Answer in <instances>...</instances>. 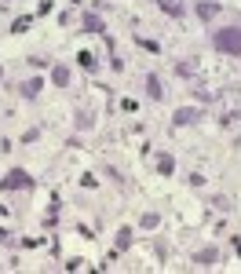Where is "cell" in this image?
Here are the masks:
<instances>
[{
  "instance_id": "1",
  "label": "cell",
  "mask_w": 241,
  "mask_h": 274,
  "mask_svg": "<svg viewBox=\"0 0 241 274\" xmlns=\"http://www.w3.org/2000/svg\"><path fill=\"white\" fill-rule=\"evenodd\" d=\"M212 48L223 55H241V30L238 26H223V30L212 33Z\"/></svg>"
},
{
  "instance_id": "2",
  "label": "cell",
  "mask_w": 241,
  "mask_h": 274,
  "mask_svg": "<svg viewBox=\"0 0 241 274\" xmlns=\"http://www.w3.org/2000/svg\"><path fill=\"white\" fill-rule=\"evenodd\" d=\"M0 186H4V190H30V186H37V183H33L30 172H22V168H11V172L0 179Z\"/></svg>"
},
{
  "instance_id": "3",
  "label": "cell",
  "mask_w": 241,
  "mask_h": 274,
  "mask_svg": "<svg viewBox=\"0 0 241 274\" xmlns=\"http://www.w3.org/2000/svg\"><path fill=\"white\" fill-rule=\"evenodd\" d=\"M216 260H219L216 249H205V252H198V256H194V263H198V267H216Z\"/></svg>"
},
{
  "instance_id": "4",
  "label": "cell",
  "mask_w": 241,
  "mask_h": 274,
  "mask_svg": "<svg viewBox=\"0 0 241 274\" xmlns=\"http://www.w3.org/2000/svg\"><path fill=\"white\" fill-rule=\"evenodd\" d=\"M161 4V11H168L172 18H183V0H157Z\"/></svg>"
},
{
  "instance_id": "5",
  "label": "cell",
  "mask_w": 241,
  "mask_h": 274,
  "mask_svg": "<svg viewBox=\"0 0 241 274\" xmlns=\"http://www.w3.org/2000/svg\"><path fill=\"white\" fill-rule=\"evenodd\" d=\"M198 117H201L198 110H175V117H172V121H175V125H194Z\"/></svg>"
},
{
  "instance_id": "6",
  "label": "cell",
  "mask_w": 241,
  "mask_h": 274,
  "mask_svg": "<svg viewBox=\"0 0 241 274\" xmlns=\"http://www.w3.org/2000/svg\"><path fill=\"white\" fill-rule=\"evenodd\" d=\"M51 81L59 84V88H66V84H70V70H66V66H55V70H51Z\"/></svg>"
},
{
  "instance_id": "7",
  "label": "cell",
  "mask_w": 241,
  "mask_h": 274,
  "mask_svg": "<svg viewBox=\"0 0 241 274\" xmlns=\"http://www.w3.org/2000/svg\"><path fill=\"white\" fill-rule=\"evenodd\" d=\"M157 172H161V176H172V172H175V161H172L168 154H161V157H157Z\"/></svg>"
},
{
  "instance_id": "8",
  "label": "cell",
  "mask_w": 241,
  "mask_h": 274,
  "mask_svg": "<svg viewBox=\"0 0 241 274\" xmlns=\"http://www.w3.org/2000/svg\"><path fill=\"white\" fill-rule=\"evenodd\" d=\"M84 30L88 33H103V18L99 15H84Z\"/></svg>"
},
{
  "instance_id": "9",
  "label": "cell",
  "mask_w": 241,
  "mask_h": 274,
  "mask_svg": "<svg viewBox=\"0 0 241 274\" xmlns=\"http://www.w3.org/2000/svg\"><path fill=\"white\" fill-rule=\"evenodd\" d=\"M216 11H219V4H208V0H201V4H198V15L205 18V22H208V18L216 15Z\"/></svg>"
},
{
  "instance_id": "10",
  "label": "cell",
  "mask_w": 241,
  "mask_h": 274,
  "mask_svg": "<svg viewBox=\"0 0 241 274\" xmlns=\"http://www.w3.org/2000/svg\"><path fill=\"white\" fill-rule=\"evenodd\" d=\"M146 91H150V99H161L164 95V88H161V81H157V77H146Z\"/></svg>"
},
{
  "instance_id": "11",
  "label": "cell",
  "mask_w": 241,
  "mask_h": 274,
  "mask_svg": "<svg viewBox=\"0 0 241 274\" xmlns=\"http://www.w3.org/2000/svg\"><path fill=\"white\" fill-rule=\"evenodd\" d=\"M37 91H40V81H37V77L22 84V95H26V99H33V95H37Z\"/></svg>"
},
{
  "instance_id": "12",
  "label": "cell",
  "mask_w": 241,
  "mask_h": 274,
  "mask_svg": "<svg viewBox=\"0 0 241 274\" xmlns=\"http://www.w3.org/2000/svg\"><path fill=\"white\" fill-rule=\"evenodd\" d=\"M132 245V230L128 227H120V234H117V249H128Z\"/></svg>"
},
{
  "instance_id": "13",
  "label": "cell",
  "mask_w": 241,
  "mask_h": 274,
  "mask_svg": "<svg viewBox=\"0 0 241 274\" xmlns=\"http://www.w3.org/2000/svg\"><path fill=\"white\" fill-rule=\"evenodd\" d=\"M30 22H33V18H30V15H26V18H15V26H11V33H26V30H30Z\"/></svg>"
},
{
  "instance_id": "14",
  "label": "cell",
  "mask_w": 241,
  "mask_h": 274,
  "mask_svg": "<svg viewBox=\"0 0 241 274\" xmlns=\"http://www.w3.org/2000/svg\"><path fill=\"white\" fill-rule=\"evenodd\" d=\"M77 59H80V66H84V70H95V55H91V51H80Z\"/></svg>"
},
{
  "instance_id": "15",
  "label": "cell",
  "mask_w": 241,
  "mask_h": 274,
  "mask_svg": "<svg viewBox=\"0 0 241 274\" xmlns=\"http://www.w3.org/2000/svg\"><path fill=\"white\" fill-rule=\"evenodd\" d=\"M157 223H161V216H157V212H146V216H143V227H146V230H154Z\"/></svg>"
},
{
  "instance_id": "16",
  "label": "cell",
  "mask_w": 241,
  "mask_h": 274,
  "mask_svg": "<svg viewBox=\"0 0 241 274\" xmlns=\"http://www.w3.org/2000/svg\"><path fill=\"white\" fill-rule=\"evenodd\" d=\"M0 77H4V66H0Z\"/></svg>"
}]
</instances>
